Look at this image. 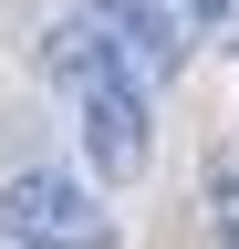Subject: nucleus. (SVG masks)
Wrapping results in <instances>:
<instances>
[{"instance_id": "f03ea898", "label": "nucleus", "mask_w": 239, "mask_h": 249, "mask_svg": "<svg viewBox=\"0 0 239 249\" xmlns=\"http://www.w3.org/2000/svg\"><path fill=\"white\" fill-rule=\"evenodd\" d=\"M73 11L104 31L114 73H125L146 104L166 93V73H177V62H187V42H198V0H73Z\"/></svg>"}, {"instance_id": "f257e3e1", "label": "nucleus", "mask_w": 239, "mask_h": 249, "mask_svg": "<svg viewBox=\"0 0 239 249\" xmlns=\"http://www.w3.org/2000/svg\"><path fill=\"white\" fill-rule=\"evenodd\" d=\"M0 239L11 249H114V208L63 166H21L0 177Z\"/></svg>"}, {"instance_id": "20e7f679", "label": "nucleus", "mask_w": 239, "mask_h": 249, "mask_svg": "<svg viewBox=\"0 0 239 249\" xmlns=\"http://www.w3.org/2000/svg\"><path fill=\"white\" fill-rule=\"evenodd\" d=\"M208 239H219V249H239V166H229V156L208 166Z\"/></svg>"}, {"instance_id": "7ed1b4c3", "label": "nucleus", "mask_w": 239, "mask_h": 249, "mask_svg": "<svg viewBox=\"0 0 239 249\" xmlns=\"http://www.w3.org/2000/svg\"><path fill=\"white\" fill-rule=\"evenodd\" d=\"M73 124H83V156H94V177H104V187L146 177L156 135H146V93H135L125 73H94V83H73Z\"/></svg>"}, {"instance_id": "39448f33", "label": "nucleus", "mask_w": 239, "mask_h": 249, "mask_svg": "<svg viewBox=\"0 0 239 249\" xmlns=\"http://www.w3.org/2000/svg\"><path fill=\"white\" fill-rule=\"evenodd\" d=\"M198 42L208 52H239V0H198Z\"/></svg>"}]
</instances>
